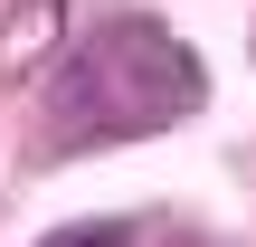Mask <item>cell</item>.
Here are the masks:
<instances>
[{
  "instance_id": "cell-1",
  "label": "cell",
  "mask_w": 256,
  "mask_h": 247,
  "mask_svg": "<svg viewBox=\"0 0 256 247\" xmlns=\"http://www.w3.org/2000/svg\"><path fill=\"white\" fill-rule=\"evenodd\" d=\"M200 95H209V76L162 19H104L57 67V86L38 105V152L76 162V152H104V143L171 133L180 114H200Z\"/></svg>"
},
{
  "instance_id": "cell-2",
  "label": "cell",
  "mask_w": 256,
  "mask_h": 247,
  "mask_svg": "<svg viewBox=\"0 0 256 247\" xmlns=\"http://www.w3.org/2000/svg\"><path fill=\"white\" fill-rule=\"evenodd\" d=\"M57 38H66V0H10L0 10V86H19L28 67H48Z\"/></svg>"
},
{
  "instance_id": "cell-3",
  "label": "cell",
  "mask_w": 256,
  "mask_h": 247,
  "mask_svg": "<svg viewBox=\"0 0 256 247\" xmlns=\"http://www.w3.org/2000/svg\"><path fill=\"white\" fill-rule=\"evenodd\" d=\"M38 247H209V238H190L171 219H76V228H57Z\"/></svg>"
}]
</instances>
